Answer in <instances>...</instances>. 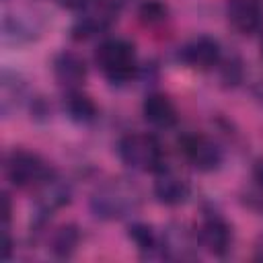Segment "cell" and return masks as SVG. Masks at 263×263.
Masks as SVG:
<instances>
[{"instance_id": "d6986e66", "label": "cell", "mask_w": 263, "mask_h": 263, "mask_svg": "<svg viewBox=\"0 0 263 263\" xmlns=\"http://www.w3.org/2000/svg\"><path fill=\"white\" fill-rule=\"evenodd\" d=\"M253 175H255V181L259 183V187H263V158H261V160H257Z\"/></svg>"}, {"instance_id": "8992f818", "label": "cell", "mask_w": 263, "mask_h": 263, "mask_svg": "<svg viewBox=\"0 0 263 263\" xmlns=\"http://www.w3.org/2000/svg\"><path fill=\"white\" fill-rule=\"evenodd\" d=\"M226 16L240 35H255L263 27V6L259 0H228Z\"/></svg>"}, {"instance_id": "2e32d148", "label": "cell", "mask_w": 263, "mask_h": 263, "mask_svg": "<svg viewBox=\"0 0 263 263\" xmlns=\"http://www.w3.org/2000/svg\"><path fill=\"white\" fill-rule=\"evenodd\" d=\"M129 238L142 249V251H152L156 247V234L148 224H132L129 226Z\"/></svg>"}, {"instance_id": "6da1fadb", "label": "cell", "mask_w": 263, "mask_h": 263, "mask_svg": "<svg viewBox=\"0 0 263 263\" xmlns=\"http://www.w3.org/2000/svg\"><path fill=\"white\" fill-rule=\"evenodd\" d=\"M142 193L134 183L125 179H113L103 183L90 197V208L95 216L103 220H119L138 210Z\"/></svg>"}, {"instance_id": "9c48e42d", "label": "cell", "mask_w": 263, "mask_h": 263, "mask_svg": "<svg viewBox=\"0 0 263 263\" xmlns=\"http://www.w3.org/2000/svg\"><path fill=\"white\" fill-rule=\"evenodd\" d=\"M53 76L66 88H76L86 78V64L72 51H62L53 58Z\"/></svg>"}, {"instance_id": "52a82bcc", "label": "cell", "mask_w": 263, "mask_h": 263, "mask_svg": "<svg viewBox=\"0 0 263 263\" xmlns=\"http://www.w3.org/2000/svg\"><path fill=\"white\" fill-rule=\"evenodd\" d=\"M197 238H199L201 247L205 251H210L212 255H226L232 245V230L222 218L210 216L201 222V226L197 230Z\"/></svg>"}, {"instance_id": "7a4b0ae2", "label": "cell", "mask_w": 263, "mask_h": 263, "mask_svg": "<svg viewBox=\"0 0 263 263\" xmlns=\"http://www.w3.org/2000/svg\"><path fill=\"white\" fill-rule=\"evenodd\" d=\"M119 156L121 160L136 168L146 173H160L164 168V152L160 142L152 134H127L119 142Z\"/></svg>"}, {"instance_id": "e0dca14e", "label": "cell", "mask_w": 263, "mask_h": 263, "mask_svg": "<svg viewBox=\"0 0 263 263\" xmlns=\"http://www.w3.org/2000/svg\"><path fill=\"white\" fill-rule=\"evenodd\" d=\"M140 14H142V21H144V23H148V25H154V23H160V21H164V16H166V8H164L160 2H156V0H150V2H146V4L142 6Z\"/></svg>"}, {"instance_id": "5b68a950", "label": "cell", "mask_w": 263, "mask_h": 263, "mask_svg": "<svg viewBox=\"0 0 263 263\" xmlns=\"http://www.w3.org/2000/svg\"><path fill=\"white\" fill-rule=\"evenodd\" d=\"M181 150H183L185 158L197 171L210 173V171H216L222 164V150L208 136H201V134L185 136L183 142H181Z\"/></svg>"}, {"instance_id": "30bf717a", "label": "cell", "mask_w": 263, "mask_h": 263, "mask_svg": "<svg viewBox=\"0 0 263 263\" xmlns=\"http://www.w3.org/2000/svg\"><path fill=\"white\" fill-rule=\"evenodd\" d=\"M142 111H144L146 121L152 123L154 127L166 129V127H173L177 123V109L166 95H160V92L148 95L144 99Z\"/></svg>"}, {"instance_id": "3957f363", "label": "cell", "mask_w": 263, "mask_h": 263, "mask_svg": "<svg viewBox=\"0 0 263 263\" xmlns=\"http://www.w3.org/2000/svg\"><path fill=\"white\" fill-rule=\"evenodd\" d=\"M95 62L99 70L111 82H127L136 74V51L125 39H107L95 51Z\"/></svg>"}, {"instance_id": "8fae6325", "label": "cell", "mask_w": 263, "mask_h": 263, "mask_svg": "<svg viewBox=\"0 0 263 263\" xmlns=\"http://www.w3.org/2000/svg\"><path fill=\"white\" fill-rule=\"evenodd\" d=\"M154 195L164 205H179L189 197V185L183 177L168 171H160L154 181Z\"/></svg>"}, {"instance_id": "4fadbf2b", "label": "cell", "mask_w": 263, "mask_h": 263, "mask_svg": "<svg viewBox=\"0 0 263 263\" xmlns=\"http://www.w3.org/2000/svg\"><path fill=\"white\" fill-rule=\"evenodd\" d=\"M70 199V191L64 183H60L58 179L49 177L43 185H41V193H39V208L43 214H51L55 208L68 203Z\"/></svg>"}, {"instance_id": "7c38bea8", "label": "cell", "mask_w": 263, "mask_h": 263, "mask_svg": "<svg viewBox=\"0 0 263 263\" xmlns=\"http://www.w3.org/2000/svg\"><path fill=\"white\" fill-rule=\"evenodd\" d=\"M95 4H97V2H95ZM95 4H92L90 8H86V14L80 16L78 23L74 25V29H72V31H74V37L86 39V37H92V35L105 31V29L111 25V21H113V16H115L113 8L107 6V4L95 8Z\"/></svg>"}, {"instance_id": "ba28073f", "label": "cell", "mask_w": 263, "mask_h": 263, "mask_svg": "<svg viewBox=\"0 0 263 263\" xmlns=\"http://www.w3.org/2000/svg\"><path fill=\"white\" fill-rule=\"evenodd\" d=\"M181 58H183V62H187L189 66H193L197 70H210L212 66H216L220 62V45L216 39L203 35V37L189 41L181 49Z\"/></svg>"}, {"instance_id": "5bb4252c", "label": "cell", "mask_w": 263, "mask_h": 263, "mask_svg": "<svg viewBox=\"0 0 263 263\" xmlns=\"http://www.w3.org/2000/svg\"><path fill=\"white\" fill-rule=\"evenodd\" d=\"M64 109L70 119L80 121V123H86V121L95 119V115H97V105L92 103V99L82 92H76V90H72L64 99Z\"/></svg>"}, {"instance_id": "277c9868", "label": "cell", "mask_w": 263, "mask_h": 263, "mask_svg": "<svg viewBox=\"0 0 263 263\" xmlns=\"http://www.w3.org/2000/svg\"><path fill=\"white\" fill-rule=\"evenodd\" d=\"M6 173L16 187H41L51 177V171L41 156L29 150H12L6 160Z\"/></svg>"}, {"instance_id": "9a60e30c", "label": "cell", "mask_w": 263, "mask_h": 263, "mask_svg": "<svg viewBox=\"0 0 263 263\" xmlns=\"http://www.w3.org/2000/svg\"><path fill=\"white\" fill-rule=\"evenodd\" d=\"M78 240H80V232L76 226H72V224L60 226L51 236V251L58 257H68L78 247Z\"/></svg>"}, {"instance_id": "ac0fdd59", "label": "cell", "mask_w": 263, "mask_h": 263, "mask_svg": "<svg viewBox=\"0 0 263 263\" xmlns=\"http://www.w3.org/2000/svg\"><path fill=\"white\" fill-rule=\"evenodd\" d=\"M62 6H66V8H70V10H86V8H90L97 0H58Z\"/></svg>"}]
</instances>
